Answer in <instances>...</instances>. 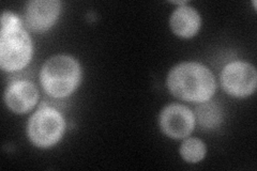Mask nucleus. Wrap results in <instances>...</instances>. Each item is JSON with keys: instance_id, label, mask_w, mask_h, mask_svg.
<instances>
[{"instance_id": "obj_1", "label": "nucleus", "mask_w": 257, "mask_h": 171, "mask_svg": "<svg viewBox=\"0 0 257 171\" xmlns=\"http://www.w3.org/2000/svg\"><path fill=\"white\" fill-rule=\"evenodd\" d=\"M167 87L174 96L194 103L209 101L216 89L212 72L197 62H183L173 68L167 76Z\"/></svg>"}, {"instance_id": "obj_2", "label": "nucleus", "mask_w": 257, "mask_h": 171, "mask_svg": "<svg viewBox=\"0 0 257 171\" xmlns=\"http://www.w3.org/2000/svg\"><path fill=\"white\" fill-rule=\"evenodd\" d=\"M32 42L18 15L4 12L0 31V67L5 72L26 68L32 58Z\"/></svg>"}, {"instance_id": "obj_3", "label": "nucleus", "mask_w": 257, "mask_h": 171, "mask_svg": "<svg viewBox=\"0 0 257 171\" xmlns=\"http://www.w3.org/2000/svg\"><path fill=\"white\" fill-rule=\"evenodd\" d=\"M82 78V70L76 59L58 55L48 59L40 73L44 91L55 99H62L73 93Z\"/></svg>"}, {"instance_id": "obj_4", "label": "nucleus", "mask_w": 257, "mask_h": 171, "mask_svg": "<svg viewBox=\"0 0 257 171\" xmlns=\"http://www.w3.org/2000/svg\"><path fill=\"white\" fill-rule=\"evenodd\" d=\"M66 122L60 111L51 106H41L28 122V137L39 148H51L63 136Z\"/></svg>"}, {"instance_id": "obj_5", "label": "nucleus", "mask_w": 257, "mask_h": 171, "mask_svg": "<svg viewBox=\"0 0 257 171\" xmlns=\"http://www.w3.org/2000/svg\"><path fill=\"white\" fill-rule=\"evenodd\" d=\"M221 84L224 91L236 97H246L254 93L257 85L256 70L252 64L235 61L222 71Z\"/></svg>"}, {"instance_id": "obj_6", "label": "nucleus", "mask_w": 257, "mask_h": 171, "mask_svg": "<svg viewBox=\"0 0 257 171\" xmlns=\"http://www.w3.org/2000/svg\"><path fill=\"white\" fill-rule=\"evenodd\" d=\"M162 132L174 139L188 137L195 126V117L187 106L180 104L168 105L160 115Z\"/></svg>"}, {"instance_id": "obj_7", "label": "nucleus", "mask_w": 257, "mask_h": 171, "mask_svg": "<svg viewBox=\"0 0 257 171\" xmlns=\"http://www.w3.org/2000/svg\"><path fill=\"white\" fill-rule=\"evenodd\" d=\"M60 11L61 3L58 0H34L26 6V25L35 32L47 31L57 22Z\"/></svg>"}, {"instance_id": "obj_8", "label": "nucleus", "mask_w": 257, "mask_h": 171, "mask_svg": "<svg viewBox=\"0 0 257 171\" xmlns=\"http://www.w3.org/2000/svg\"><path fill=\"white\" fill-rule=\"evenodd\" d=\"M39 99V91L29 80H14L8 86L5 101L9 109L15 113H26L35 107Z\"/></svg>"}, {"instance_id": "obj_9", "label": "nucleus", "mask_w": 257, "mask_h": 171, "mask_svg": "<svg viewBox=\"0 0 257 171\" xmlns=\"http://www.w3.org/2000/svg\"><path fill=\"white\" fill-rule=\"evenodd\" d=\"M171 27L174 34L178 37L192 38L200 28V16L193 8L187 5L180 6L171 16Z\"/></svg>"}, {"instance_id": "obj_10", "label": "nucleus", "mask_w": 257, "mask_h": 171, "mask_svg": "<svg viewBox=\"0 0 257 171\" xmlns=\"http://www.w3.org/2000/svg\"><path fill=\"white\" fill-rule=\"evenodd\" d=\"M196 116L200 126L206 129H212L222 123L223 110L218 104L207 101L197 106Z\"/></svg>"}, {"instance_id": "obj_11", "label": "nucleus", "mask_w": 257, "mask_h": 171, "mask_svg": "<svg viewBox=\"0 0 257 171\" xmlns=\"http://www.w3.org/2000/svg\"><path fill=\"white\" fill-rule=\"evenodd\" d=\"M206 152L205 143L197 138H189L184 140L180 148L182 158L189 162H193V164L203 160L206 156Z\"/></svg>"}]
</instances>
